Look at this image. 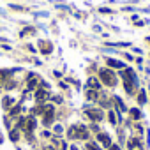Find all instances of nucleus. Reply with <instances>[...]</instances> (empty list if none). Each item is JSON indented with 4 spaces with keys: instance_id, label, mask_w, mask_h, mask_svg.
<instances>
[{
    "instance_id": "obj_13",
    "label": "nucleus",
    "mask_w": 150,
    "mask_h": 150,
    "mask_svg": "<svg viewBox=\"0 0 150 150\" xmlns=\"http://www.w3.org/2000/svg\"><path fill=\"white\" fill-rule=\"evenodd\" d=\"M129 115H131L134 120H139V118H141V111H139L138 108H132V110H129Z\"/></svg>"
},
{
    "instance_id": "obj_15",
    "label": "nucleus",
    "mask_w": 150,
    "mask_h": 150,
    "mask_svg": "<svg viewBox=\"0 0 150 150\" xmlns=\"http://www.w3.org/2000/svg\"><path fill=\"white\" fill-rule=\"evenodd\" d=\"M115 103H117V106H118V110H120V111H127V110H125V106H124V103H122V99H120V97H115Z\"/></svg>"
},
{
    "instance_id": "obj_28",
    "label": "nucleus",
    "mask_w": 150,
    "mask_h": 150,
    "mask_svg": "<svg viewBox=\"0 0 150 150\" xmlns=\"http://www.w3.org/2000/svg\"><path fill=\"white\" fill-rule=\"evenodd\" d=\"M71 150H78V148H76V146H74V145H71Z\"/></svg>"
},
{
    "instance_id": "obj_25",
    "label": "nucleus",
    "mask_w": 150,
    "mask_h": 150,
    "mask_svg": "<svg viewBox=\"0 0 150 150\" xmlns=\"http://www.w3.org/2000/svg\"><path fill=\"white\" fill-rule=\"evenodd\" d=\"M55 132H57V134H60V132H62V127H60V125H57V127H55Z\"/></svg>"
},
{
    "instance_id": "obj_17",
    "label": "nucleus",
    "mask_w": 150,
    "mask_h": 150,
    "mask_svg": "<svg viewBox=\"0 0 150 150\" xmlns=\"http://www.w3.org/2000/svg\"><path fill=\"white\" fill-rule=\"evenodd\" d=\"M13 103H14V101H13L11 97H6V99H4V108H9Z\"/></svg>"
},
{
    "instance_id": "obj_11",
    "label": "nucleus",
    "mask_w": 150,
    "mask_h": 150,
    "mask_svg": "<svg viewBox=\"0 0 150 150\" xmlns=\"http://www.w3.org/2000/svg\"><path fill=\"white\" fill-rule=\"evenodd\" d=\"M46 97H48V90H42V88H41V90H37V92H35V99H37L39 103H41V101H44Z\"/></svg>"
},
{
    "instance_id": "obj_8",
    "label": "nucleus",
    "mask_w": 150,
    "mask_h": 150,
    "mask_svg": "<svg viewBox=\"0 0 150 150\" xmlns=\"http://www.w3.org/2000/svg\"><path fill=\"white\" fill-rule=\"evenodd\" d=\"M136 85H138V83H134V81L124 80V88H125V92H127V94H134V88H136Z\"/></svg>"
},
{
    "instance_id": "obj_22",
    "label": "nucleus",
    "mask_w": 150,
    "mask_h": 150,
    "mask_svg": "<svg viewBox=\"0 0 150 150\" xmlns=\"http://www.w3.org/2000/svg\"><path fill=\"white\" fill-rule=\"evenodd\" d=\"M14 87H16V83H13V81H9V83L6 85V90H13Z\"/></svg>"
},
{
    "instance_id": "obj_6",
    "label": "nucleus",
    "mask_w": 150,
    "mask_h": 150,
    "mask_svg": "<svg viewBox=\"0 0 150 150\" xmlns=\"http://www.w3.org/2000/svg\"><path fill=\"white\" fill-rule=\"evenodd\" d=\"M39 50L48 55V53L53 51V46H51V42H48V41H41V42H39Z\"/></svg>"
},
{
    "instance_id": "obj_27",
    "label": "nucleus",
    "mask_w": 150,
    "mask_h": 150,
    "mask_svg": "<svg viewBox=\"0 0 150 150\" xmlns=\"http://www.w3.org/2000/svg\"><path fill=\"white\" fill-rule=\"evenodd\" d=\"M44 150H55V148H51V146H44Z\"/></svg>"
},
{
    "instance_id": "obj_12",
    "label": "nucleus",
    "mask_w": 150,
    "mask_h": 150,
    "mask_svg": "<svg viewBox=\"0 0 150 150\" xmlns=\"http://www.w3.org/2000/svg\"><path fill=\"white\" fill-rule=\"evenodd\" d=\"M97 96H99V90H92V88H90V90L87 92V99H88V101H96Z\"/></svg>"
},
{
    "instance_id": "obj_16",
    "label": "nucleus",
    "mask_w": 150,
    "mask_h": 150,
    "mask_svg": "<svg viewBox=\"0 0 150 150\" xmlns=\"http://www.w3.org/2000/svg\"><path fill=\"white\" fill-rule=\"evenodd\" d=\"M136 146H139V139H138V138H132V139L129 141V148H136Z\"/></svg>"
},
{
    "instance_id": "obj_2",
    "label": "nucleus",
    "mask_w": 150,
    "mask_h": 150,
    "mask_svg": "<svg viewBox=\"0 0 150 150\" xmlns=\"http://www.w3.org/2000/svg\"><path fill=\"white\" fill-rule=\"evenodd\" d=\"M99 80L104 83V85H108V87H115L117 85V76H115V72L111 71V69H99Z\"/></svg>"
},
{
    "instance_id": "obj_9",
    "label": "nucleus",
    "mask_w": 150,
    "mask_h": 150,
    "mask_svg": "<svg viewBox=\"0 0 150 150\" xmlns=\"http://www.w3.org/2000/svg\"><path fill=\"white\" fill-rule=\"evenodd\" d=\"M87 85H88V88H92V90H99V88H101V83H99L97 78H88Z\"/></svg>"
},
{
    "instance_id": "obj_18",
    "label": "nucleus",
    "mask_w": 150,
    "mask_h": 150,
    "mask_svg": "<svg viewBox=\"0 0 150 150\" xmlns=\"http://www.w3.org/2000/svg\"><path fill=\"white\" fill-rule=\"evenodd\" d=\"M108 117H110V122L115 125V124H117V117H115V113H113V111H110V115H108Z\"/></svg>"
},
{
    "instance_id": "obj_24",
    "label": "nucleus",
    "mask_w": 150,
    "mask_h": 150,
    "mask_svg": "<svg viewBox=\"0 0 150 150\" xmlns=\"http://www.w3.org/2000/svg\"><path fill=\"white\" fill-rule=\"evenodd\" d=\"M53 101H55L57 104H60V103H62V97H53Z\"/></svg>"
},
{
    "instance_id": "obj_26",
    "label": "nucleus",
    "mask_w": 150,
    "mask_h": 150,
    "mask_svg": "<svg viewBox=\"0 0 150 150\" xmlns=\"http://www.w3.org/2000/svg\"><path fill=\"white\" fill-rule=\"evenodd\" d=\"M110 150H120V146H118V145H111Z\"/></svg>"
},
{
    "instance_id": "obj_3",
    "label": "nucleus",
    "mask_w": 150,
    "mask_h": 150,
    "mask_svg": "<svg viewBox=\"0 0 150 150\" xmlns=\"http://www.w3.org/2000/svg\"><path fill=\"white\" fill-rule=\"evenodd\" d=\"M85 113H87V117H88L92 122H101V120H103V111L97 110V108H90V110H87Z\"/></svg>"
},
{
    "instance_id": "obj_4",
    "label": "nucleus",
    "mask_w": 150,
    "mask_h": 150,
    "mask_svg": "<svg viewBox=\"0 0 150 150\" xmlns=\"http://www.w3.org/2000/svg\"><path fill=\"white\" fill-rule=\"evenodd\" d=\"M35 125H37V122H35V118H34V117L25 118V131H27V132H32V131L35 129Z\"/></svg>"
},
{
    "instance_id": "obj_21",
    "label": "nucleus",
    "mask_w": 150,
    "mask_h": 150,
    "mask_svg": "<svg viewBox=\"0 0 150 150\" xmlns=\"http://www.w3.org/2000/svg\"><path fill=\"white\" fill-rule=\"evenodd\" d=\"M11 9H16V11H27V7H21V6H11Z\"/></svg>"
},
{
    "instance_id": "obj_5",
    "label": "nucleus",
    "mask_w": 150,
    "mask_h": 150,
    "mask_svg": "<svg viewBox=\"0 0 150 150\" xmlns=\"http://www.w3.org/2000/svg\"><path fill=\"white\" fill-rule=\"evenodd\" d=\"M97 139H99L104 146H108V148L111 146V138H110L106 132H99V134H97Z\"/></svg>"
},
{
    "instance_id": "obj_23",
    "label": "nucleus",
    "mask_w": 150,
    "mask_h": 150,
    "mask_svg": "<svg viewBox=\"0 0 150 150\" xmlns=\"http://www.w3.org/2000/svg\"><path fill=\"white\" fill-rule=\"evenodd\" d=\"M18 113H20V106H16V108L11 110V117H14V115H18Z\"/></svg>"
},
{
    "instance_id": "obj_20",
    "label": "nucleus",
    "mask_w": 150,
    "mask_h": 150,
    "mask_svg": "<svg viewBox=\"0 0 150 150\" xmlns=\"http://www.w3.org/2000/svg\"><path fill=\"white\" fill-rule=\"evenodd\" d=\"M87 150H99V146L96 143H87Z\"/></svg>"
},
{
    "instance_id": "obj_7",
    "label": "nucleus",
    "mask_w": 150,
    "mask_h": 150,
    "mask_svg": "<svg viewBox=\"0 0 150 150\" xmlns=\"http://www.w3.org/2000/svg\"><path fill=\"white\" fill-rule=\"evenodd\" d=\"M37 85H39V80H37L35 76H32V78H28V81H27V90L32 92V90L37 88Z\"/></svg>"
},
{
    "instance_id": "obj_19",
    "label": "nucleus",
    "mask_w": 150,
    "mask_h": 150,
    "mask_svg": "<svg viewBox=\"0 0 150 150\" xmlns=\"http://www.w3.org/2000/svg\"><path fill=\"white\" fill-rule=\"evenodd\" d=\"M18 138H20L18 131H11V139H13V141H18Z\"/></svg>"
},
{
    "instance_id": "obj_14",
    "label": "nucleus",
    "mask_w": 150,
    "mask_h": 150,
    "mask_svg": "<svg viewBox=\"0 0 150 150\" xmlns=\"http://www.w3.org/2000/svg\"><path fill=\"white\" fill-rule=\"evenodd\" d=\"M138 103H139V104H145V103H146V92H145L143 88H141L139 94H138Z\"/></svg>"
},
{
    "instance_id": "obj_1",
    "label": "nucleus",
    "mask_w": 150,
    "mask_h": 150,
    "mask_svg": "<svg viewBox=\"0 0 150 150\" xmlns=\"http://www.w3.org/2000/svg\"><path fill=\"white\" fill-rule=\"evenodd\" d=\"M67 136L72 139H88V129L85 125H72L67 131Z\"/></svg>"
},
{
    "instance_id": "obj_10",
    "label": "nucleus",
    "mask_w": 150,
    "mask_h": 150,
    "mask_svg": "<svg viewBox=\"0 0 150 150\" xmlns=\"http://www.w3.org/2000/svg\"><path fill=\"white\" fill-rule=\"evenodd\" d=\"M106 64H108L110 67H115V69H124V67H125L122 62H118V60H113V58H106Z\"/></svg>"
}]
</instances>
